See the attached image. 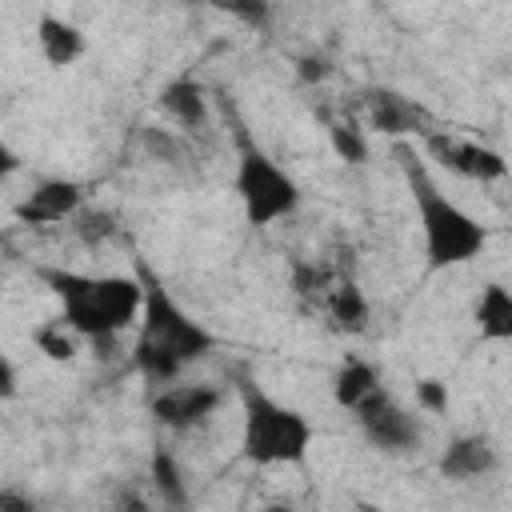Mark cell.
<instances>
[{
  "instance_id": "1",
  "label": "cell",
  "mask_w": 512,
  "mask_h": 512,
  "mask_svg": "<svg viewBox=\"0 0 512 512\" xmlns=\"http://www.w3.org/2000/svg\"><path fill=\"white\" fill-rule=\"evenodd\" d=\"M140 276V316H136V344H132V364L148 384H172L188 364L204 360L216 348V336L180 308V300L168 292V284L136 260Z\"/></svg>"
},
{
  "instance_id": "2",
  "label": "cell",
  "mask_w": 512,
  "mask_h": 512,
  "mask_svg": "<svg viewBox=\"0 0 512 512\" xmlns=\"http://www.w3.org/2000/svg\"><path fill=\"white\" fill-rule=\"evenodd\" d=\"M36 276L48 284V292L64 308V324L96 344L116 340L128 332L140 316V276L124 272H76V268H36Z\"/></svg>"
},
{
  "instance_id": "3",
  "label": "cell",
  "mask_w": 512,
  "mask_h": 512,
  "mask_svg": "<svg viewBox=\"0 0 512 512\" xmlns=\"http://www.w3.org/2000/svg\"><path fill=\"white\" fill-rule=\"evenodd\" d=\"M396 160H400L404 184L416 204V220L424 236V264L432 272H444V268H460L476 260L488 244V228L472 212H464L456 200H448V192H440L428 164L412 148H396Z\"/></svg>"
},
{
  "instance_id": "4",
  "label": "cell",
  "mask_w": 512,
  "mask_h": 512,
  "mask_svg": "<svg viewBox=\"0 0 512 512\" xmlns=\"http://www.w3.org/2000/svg\"><path fill=\"white\" fill-rule=\"evenodd\" d=\"M240 456L256 468H272V464H300L312 448V420L276 400L272 392H264L256 380H240Z\"/></svg>"
},
{
  "instance_id": "5",
  "label": "cell",
  "mask_w": 512,
  "mask_h": 512,
  "mask_svg": "<svg viewBox=\"0 0 512 512\" xmlns=\"http://www.w3.org/2000/svg\"><path fill=\"white\" fill-rule=\"evenodd\" d=\"M232 188H236L244 220L252 228H272L276 220H284V216H292L300 208V184L264 148H256L252 140H240Z\"/></svg>"
},
{
  "instance_id": "6",
  "label": "cell",
  "mask_w": 512,
  "mask_h": 512,
  "mask_svg": "<svg viewBox=\"0 0 512 512\" xmlns=\"http://www.w3.org/2000/svg\"><path fill=\"white\" fill-rule=\"evenodd\" d=\"M364 440L372 448H384V452H408L420 444V420L416 412H408L404 404H396L384 388H376L368 400H360L352 408Z\"/></svg>"
},
{
  "instance_id": "7",
  "label": "cell",
  "mask_w": 512,
  "mask_h": 512,
  "mask_svg": "<svg viewBox=\"0 0 512 512\" xmlns=\"http://www.w3.org/2000/svg\"><path fill=\"white\" fill-rule=\"evenodd\" d=\"M220 404H224V388L216 384H164L152 396V416L172 432H188L208 424L220 412Z\"/></svg>"
},
{
  "instance_id": "8",
  "label": "cell",
  "mask_w": 512,
  "mask_h": 512,
  "mask_svg": "<svg viewBox=\"0 0 512 512\" xmlns=\"http://www.w3.org/2000/svg\"><path fill=\"white\" fill-rule=\"evenodd\" d=\"M84 208V188L76 180H64V176H52V180H40L16 208L12 216L28 228H52V224H64L72 220L76 212Z\"/></svg>"
},
{
  "instance_id": "9",
  "label": "cell",
  "mask_w": 512,
  "mask_h": 512,
  "mask_svg": "<svg viewBox=\"0 0 512 512\" xmlns=\"http://www.w3.org/2000/svg\"><path fill=\"white\" fill-rule=\"evenodd\" d=\"M428 148L452 168L460 172L464 180H500L508 176V160L484 144H464V140H444V136H432Z\"/></svg>"
},
{
  "instance_id": "10",
  "label": "cell",
  "mask_w": 512,
  "mask_h": 512,
  "mask_svg": "<svg viewBox=\"0 0 512 512\" xmlns=\"http://www.w3.org/2000/svg\"><path fill=\"white\" fill-rule=\"evenodd\" d=\"M320 304H324L332 328H340V332H364L368 320H372L368 296H364V288L352 276H332L324 296H320Z\"/></svg>"
},
{
  "instance_id": "11",
  "label": "cell",
  "mask_w": 512,
  "mask_h": 512,
  "mask_svg": "<svg viewBox=\"0 0 512 512\" xmlns=\"http://www.w3.org/2000/svg\"><path fill=\"white\" fill-rule=\"evenodd\" d=\"M36 44H40V56L52 68H72L84 56V48H88L84 44V32L72 20L56 16V12H40V20H36Z\"/></svg>"
},
{
  "instance_id": "12",
  "label": "cell",
  "mask_w": 512,
  "mask_h": 512,
  "mask_svg": "<svg viewBox=\"0 0 512 512\" xmlns=\"http://www.w3.org/2000/svg\"><path fill=\"white\" fill-rule=\"evenodd\" d=\"M492 468H496V448L488 436H460L440 456V472L448 480H476Z\"/></svg>"
},
{
  "instance_id": "13",
  "label": "cell",
  "mask_w": 512,
  "mask_h": 512,
  "mask_svg": "<svg viewBox=\"0 0 512 512\" xmlns=\"http://www.w3.org/2000/svg\"><path fill=\"white\" fill-rule=\"evenodd\" d=\"M156 104H160V112H164L168 120H176L180 128H200V124L208 120V96H204V88H200L192 76L168 80V84L160 88Z\"/></svg>"
},
{
  "instance_id": "14",
  "label": "cell",
  "mask_w": 512,
  "mask_h": 512,
  "mask_svg": "<svg viewBox=\"0 0 512 512\" xmlns=\"http://www.w3.org/2000/svg\"><path fill=\"white\" fill-rule=\"evenodd\" d=\"M368 124L384 136H408V132H420L424 112L412 100H404L400 92H372L368 96Z\"/></svg>"
},
{
  "instance_id": "15",
  "label": "cell",
  "mask_w": 512,
  "mask_h": 512,
  "mask_svg": "<svg viewBox=\"0 0 512 512\" xmlns=\"http://www.w3.org/2000/svg\"><path fill=\"white\" fill-rule=\"evenodd\" d=\"M476 332L484 344H508L512 340V292L500 280L484 284V292L476 300Z\"/></svg>"
},
{
  "instance_id": "16",
  "label": "cell",
  "mask_w": 512,
  "mask_h": 512,
  "mask_svg": "<svg viewBox=\"0 0 512 512\" xmlns=\"http://www.w3.org/2000/svg\"><path fill=\"white\" fill-rule=\"evenodd\" d=\"M376 388H384L380 384V372H376V364H368V360H360V356H348L340 368H336V376H332V400L344 408V412H352L360 400H368Z\"/></svg>"
},
{
  "instance_id": "17",
  "label": "cell",
  "mask_w": 512,
  "mask_h": 512,
  "mask_svg": "<svg viewBox=\"0 0 512 512\" xmlns=\"http://www.w3.org/2000/svg\"><path fill=\"white\" fill-rule=\"evenodd\" d=\"M148 476H152V488L160 492V504H172L180 508L188 500V488H184V476H180V464L168 448H156L152 452V464H148Z\"/></svg>"
},
{
  "instance_id": "18",
  "label": "cell",
  "mask_w": 512,
  "mask_h": 512,
  "mask_svg": "<svg viewBox=\"0 0 512 512\" xmlns=\"http://www.w3.org/2000/svg\"><path fill=\"white\" fill-rule=\"evenodd\" d=\"M32 340H36V348H40L48 360H56V364H68V360L76 356V332H72L64 320L40 324V328L32 332Z\"/></svg>"
},
{
  "instance_id": "19",
  "label": "cell",
  "mask_w": 512,
  "mask_h": 512,
  "mask_svg": "<svg viewBox=\"0 0 512 512\" xmlns=\"http://www.w3.org/2000/svg\"><path fill=\"white\" fill-rule=\"evenodd\" d=\"M328 140H332L340 160H348V164H364L368 160V140H364V132L356 124H328Z\"/></svg>"
},
{
  "instance_id": "20",
  "label": "cell",
  "mask_w": 512,
  "mask_h": 512,
  "mask_svg": "<svg viewBox=\"0 0 512 512\" xmlns=\"http://www.w3.org/2000/svg\"><path fill=\"white\" fill-rule=\"evenodd\" d=\"M72 220H76L72 228H76V236H80L84 244H100V240H108V236L116 232V216H112V212H100V208H96V212H84V208H80Z\"/></svg>"
},
{
  "instance_id": "21",
  "label": "cell",
  "mask_w": 512,
  "mask_h": 512,
  "mask_svg": "<svg viewBox=\"0 0 512 512\" xmlns=\"http://www.w3.org/2000/svg\"><path fill=\"white\" fill-rule=\"evenodd\" d=\"M208 4L236 16L240 24H252V28H264L268 16H272V0H208Z\"/></svg>"
},
{
  "instance_id": "22",
  "label": "cell",
  "mask_w": 512,
  "mask_h": 512,
  "mask_svg": "<svg viewBox=\"0 0 512 512\" xmlns=\"http://www.w3.org/2000/svg\"><path fill=\"white\" fill-rule=\"evenodd\" d=\"M416 404H420L424 412L440 416V412H448V388H444L440 380H420V384H416Z\"/></svg>"
},
{
  "instance_id": "23",
  "label": "cell",
  "mask_w": 512,
  "mask_h": 512,
  "mask_svg": "<svg viewBox=\"0 0 512 512\" xmlns=\"http://www.w3.org/2000/svg\"><path fill=\"white\" fill-rule=\"evenodd\" d=\"M332 72V64L324 60V56H300L296 60V76L304 80V84H316V80H324Z\"/></svg>"
},
{
  "instance_id": "24",
  "label": "cell",
  "mask_w": 512,
  "mask_h": 512,
  "mask_svg": "<svg viewBox=\"0 0 512 512\" xmlns=\"http://www.w3.org/2000/svg\"><path fill=\"white\" fill-rule=\"evenodd\" d=\"M8 396H16V364L0 352V400H8Z\"/></svg>"
},
{
  "instance_id": "25",
  "label": "cell",
  "mask_w": 512,
  "mask_h": 512,
  "mask_svg": "<svg viewBox=\"0 0 512 512\" xmlns=\"http://www.w3.org/2000/svg\"><path fill=\"white\" fill-rule=\"evenodd\" d=\"M16 168H20V156H16V152H12V148L0 140V180H4V176H12Z\"/></svg>"
}]
</instances>
